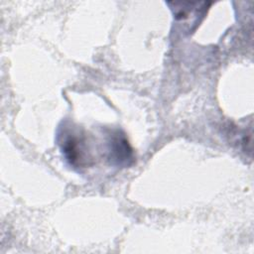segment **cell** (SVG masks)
I'll list each match as a JSON object with an SVG mask.
<instances>
[{
  "label": "cell",
  "mask_w": 254,
  "mask_h": 254,
  "mask_svg": "<svg viewBox=\"0 0 254 254\" xmlns=\"http://www.w3.org/2000/svg\"><path fill=\"white\" fill-rule=\"evenodd\" d=\"M59 144L65 160L73 167H87L91 160L88 154L86 139L77 130L64 128L59 134Z\"/></svg>",
  "instance_id": "obj_1"
},
{
  "label": "cell",
  "mask_w": 254,
  "mask_h": 254,
  "mask_svg": "<svg viewBox=\"0 0 254 254\" xmlns=\"http://www.w3.org/2000/svg\"><path fill=\"white\" fill-rule=\"evenodd\" d=\"M109 160L117 166L127 167L133 163V151L125 135L118 130L111 132L108 139Z\"/></svg>",
  "instance_id": "obj_2"
}]
</instances>
